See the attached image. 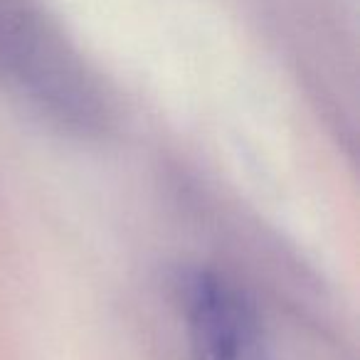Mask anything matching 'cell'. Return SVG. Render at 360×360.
Returning a JSON list of instances; mask_svg holds the SVG:
<instances>
[{
	"label": "cell",
	"instance_id": "6da1fadb",
	"mask_svg": "<svg viewBox=\"0 0 360 360\" xmlns=\"http://www.w3.org/2000/svg\"><path fill=\"white\" fill-rule=\"evenodd\" d=\"M0 75L62 124L84 131L99 121L94 84L77 57L22 8H0Z\"/></svg>",
	"mask_w": 360,
	"mask_h": 360
},
{
	"label": "cell",
	"instance_id": "7a4b0ae2",
	"mask_svg": "<svg viewBox=\"0 0 360 360\" xmlns=\"http://www.w3.org/2000/svg\"><path fill=\"white\" fill-rule=\"evenodd\" d=\"M180 294L193 360H274L255 304L230 279L198 269Z\"/></svg>",
	"mask_w": 360,
	"mask_h": 360
}]
</instances>
